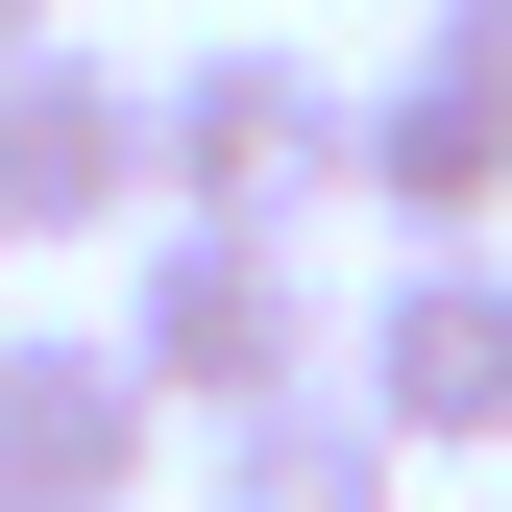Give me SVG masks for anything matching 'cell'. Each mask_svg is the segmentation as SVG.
Listing matches in <instances>:
<instances>
[{
  "mask_svg": "<svg viewBox=\"0 0 512 512\" xmlns=\"http://www.w3.org/2000/svg\"><path fill=\"white\" fill-rule=\"evenodd\" d=\"M342 196L391 220V244H488V196H512V147L439 74H391V98H342Z\"/></svg>",
  "mask_w": 512,
  "mask_h": 512,
  "instance_id": "8992f818",
  "label": "cell"
},
{
  "mask_svg": "<svg viewBox=\"0 0 512 512\" xmlns=\"http://www.w3.org/2000/svg\"><path fill=\"white\" fill-rule=\"evenodd\" d=\"M98 220H147V74L25 49L0 74V244H98Z\"/></svg>",
  "mask_w": 512,
  "mask_h": 512,
  "instance_id": "277c9868",
  "label": "cell"
},
{
  "mask_svg": "<svg viewBox=\"0 0 512 512\" xmlns=\"http://www.w3.org/2000/svg\"><path fill=\"white\" fill-rule=\"evenodd\" d=\"M25 49H74V25H49V0H0V74H25Z\"/></svg>",
  "mask_w": 512,
  "mask_h": 512,
  "instance_id": "9c48e42d",
  "label": "cell"
},
{
  "mask_svg": "<svg viewBox=\"0 0 512 512\" xmlns=\"http://www.w3.org/2000/svg\"><path fill=\"white\" fill-rule=\"evenodd\" d=\"M171 415L122 342H0V512H147Z\"/></svg>",
  "mask_w": 512,
  "mask_h": 512,
  "instance_id": "5b68a950",
  "label": "cell"
},
{
  "mask_svg": "<svg viewBox=\"0 0 512 512\" xmlns=\"http://www.w3.org/2000/svg\"><path fill=\"white\" fill-rule=\"evenodd\" d=\"M317 196H342V74H317V49H171L147 74V220L293 244Z\"/></svg>",
  "mask_w": 512,
  "mask_h": 512,
  "instance_id": "7a4b0ae2",
  "label": "cell"
},
{
  "mask_svg": "<svg viewBox=\"0 0 512 512\" xmlns=\"http://www.w3.org/2000/svg\"><path fill=\"white\" fill-rule=\"evenodd\" d=\"M0 342H25V317H0Z\"/></svg>",
  "mask_w": 512,
  "mask_h": 512,
  "instance_id": "30bf717a",
  "label": "cell"
},
{
  "mask_svg": "<svg viewBox=\"0 0 512 512\" xmlns=\"http://www.w3.org/2000/svg\"><path fill=\"white\" fill-rule=\"evenodd\" d=\"M122 366H147V415H269V391H342V317H317V269L293 244H244V220H147V269H122V317H98Z\"/></svg>",
  "mask_w": 512,
  "mask_h": 512,
  "instance_id": "6da1fadb",
  "label": "cell"
},
{
  "mask_svg": "<svg viewBox=\"0 0 512 512\" xmlns=\"http://www.w3.org/2000/svg\"><path fill=\"white\" fill-rule=\"evenodd\" d=\"M391 488H415V464H391L366 391H269V415L196 439V512H391Z\"/></svg>",
  "mask_w": 512,
  "mask_h": 512,
  "instance_id": "52a82bcc",
  "label": "cell"
},
{
  "mask_svg": "<svg viewBox=\"0 0 512 512\" xmlns=\"http://www.w3.org/2000/svg\"><path fill=\"white\" fill-rule=\"evenodd\" d=\"M342 391L391 415V464H439V439H512V269H488V244H415V269L366 293Z\"/></svg>",
  "mask_w": 512,
  "mask_h": 512,
  "instance_id": "3957f363",
  "label": "cell"
},
{
  "mask_svg": "<svg viewBox=\"0 0 512 512\" xmlns=\"http://www.w3.org/2000/svg\"><path fill=\"white\" fill-rule=\"evenodd\" d=\"M415 74H439V98H464V122H488V147H512V0H439V25H415Z\"/></svg>",
  "mask_w": 512,
  "mask_h": 512,
  "instance_id": "ba28073f",
  "label": "cell"
}]
</instances>
